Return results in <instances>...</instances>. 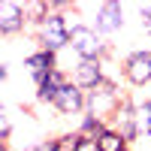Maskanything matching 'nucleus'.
I'll return each mask as SVG.
<instances>
[{
    "mask_svg": "<svg viewBox=\"0 0 151 151\" xmlns=\"http://www.w3.org/2000/svg\"><path fill=\"white\" fill-rule=\"evenodd\" d=\"M139 18H142V30L151 33V6H139Z\"/></svg>",
    "mask_w": 151,
    "mask_h": 151,
    "instance_id": "nucleus-19",
    "label": "nucleus"
},
{
    "mask_svg": "<svg viewBox=\"0 0 151 151\" xmlns=\"http://www.w3.org/2000/svg\"><path fill=\"white\" fill-rule=\"evenodd\" d=\"M9 139H12V121H9L6 109H3L0 112V145H9Z\"/></svg>",
    "mask_w": 151,
    "mask_h": 151,
    "instance_id": "nucleus-16",
    "label": "nucleus"
},
{
    "mask_svg": "<svg viewBox=\"0 0 151 151\" xmlns=\"http://www.w3.org/2000/svg\"><path fill=\"white\" fill-rule=\"evenodd\" d=\"M6 79H9V67L0 64V82H6Z\"/></svg>",
    "mask_w": 151,
    "mask_h": 151,
    "instance_id": "nucleus-20",
    "label": "nucleus"
},
{
    "mask_svg": "<svg viewBox=\"0 0 151 151\" xmlns=\"http://www.w3.org/2000/svg\"><path fill=\"white\" fill-rule=\"evenodd\" d=\"M70 30H73V21L64 12H52V15L45 18V24L40 30H36V42H40V48H45V52H55L60 55L64 48H70Z\"/></svg>",
    "mask_w": 151,
    "mask_h": 151,
    "instance_id": "nucleus-2",
    "label": "nucleus"
},
{
    "mask_svg": "<svg viewBox=\"0 0 151 151\" xmlns=\"http://www.w3.org/2000/svg\"><path fill=\"white\" fill-rule=\"evenodd\" d=\"M106 130H109L106 121H100V118H94V115H82V124H79V133H82V136H91V139H97V136L106 133Z\"/></svg>",
    "mask_w": 151,
    "mask_h": 151,
    "instance_id": "nucleus-14",
    "label": "nucleus"
},
{
    "mask_svg": "<svg viewBox=\"0 0 151 151\" xmlns=\"http://www.w3.org/2000/svg\"><path fill=\"white\" fill-rule=\"evenodd\" d=\"M67 82H70V73L58 67L55 73H48L45 79H40V82H36V100L52 106V103H55V97L60 94V88H64Z\"/></svg>",
    "mask_w": 151,
    "mask_h": 151,
    "instance_id": "nucleus-11",
    "label": "nucleus"
},
{
    "mask_svg": "<svg viewBox=\"0 0 151 151\" xmlns=\"http://www.w3.org/2000/svg\"><path fill=\"white\" fill-rule=\"evenodd\" d=\"M136 121H139V133L151 136V100H136Z\"/></svg>",
    "mask_w": 151,
    "mask_h": 151,
    "instance_id": "nucleus-15",
    "label": "nucleus"
},
{
    "mask_svg": "<svg viewBox=\"0 0 151 151\" xmlns=\"http://www.w3.org/2000/svg\"><path fill=\"white\" fill-rule=\"evenodd\" d=\"M60 115H85V106H88V91H82L79 85H76L73 79L60 88V94L55 97L52 103Z\"/></svg>",
    "mask_w": 151,
    "mask_h": 151,
    "instance_id": "nucleus-7",
    "label": "nucleus"
},
{
    "mask_svg": "<svg viewBox=\"0 0 151 151\" xmlns=\"http://www.w3.org/2000/svg\"><path fill=\"white\" fill-rule=\"evenodd\" d=\"M97 145H100V151H130V148H133L121 133H115L112 127H109L106 133H100V136H97Z\"/></svg>",
    "mask_w": 151,
    "mask_h": 151,
    "instance_id": "nucleus-13",
    "label": "nucleus"
},
{
    "mask_svg": "<svg viewBox=\"0 0 151 151\" xmlns=\"http://www.w3.org/2000/svg\"><path fill=\"white\" fill-rule=\"evenodd\" d=\"M70 79L79 85L82 91H94V88H100L103 82H109V76H106V60H76Z\"/></svg>",
    "mask_w": 151,
    "mask_h": 151,
    "instance_id": "nucleus-6",
    "label": "nucleus"
},
{
    "mask_svg": "<svg viewBox=\"0 0 151 151\" xmlns=\"http://www.w3.org/2000/svg\"><path fill=\"white\" fill-rule=\"evenodd\" d=\"M109 127L115 130V133H121L130 145L142 136V133H139V121H136V100H133V97H127V94H124L121 106L115 109V115L109 118Z\"/></svg>",
    "mask_w": 151,
    "mask_h": 151,
    "instance_id": "nucleus-5",
    "label": "nucleus"
},
{
    "mask_svg": "<svg viewBox=\"0 0 151 151\" xmlns=\"http://www.w3.org/2000/svg\"><path fill=\"white\" fill-rule=\"evenodd\" d=\"M121 100H124V94L118 91V85L109 79V82H103L100 88L88 91L85 115H94V118H100V121H106V124H109V118L115 115V109L121 106Z\"/></svg>",
    "mask_w": 151,
    "mask_h": 151,
    "instance_id": "nucleus-3",
    "label": "nucleus"
},
{
    "mask_svg": "<svg viewBox=\"0 0 151 151\" xmlns=\"http://www.w3.org/2000/svg\"><path fill=\"white\" fill-rule=\"evenodd\" d=\"M76 151H100V145H97V139H91V136H82Z\"/></svg>",
    "mask_w": 151,
    "mask_h": 151,
    "instance_id": "nucleus-18",
    "label": "nucleus"
},
{
    "mask_svg": "<svg viewBox=\"0 0 151 151\" xmlns=\"http://www.w3.org/2000/svg\"><path fill=\"white\" fill-rule=\"evenodd\" d=\"M27 151H60V145H58V136H55V139H42V142H36V145H30Z\"/></svg>",
    "mask_w": 151,
    "mask_h": 151,
    "instance_id": "nucleus-17",
    "label": "nucleus"
},
{
    "mask_svg": "<svg viewBox=\"0 0 151 151\" xmlns=\"http://www.w3.org/2000/svg\"><path fill=\"white\" fill-rule=\"evenodd\" d=\"M121 76L124 82L133 88H145L151 85V48H139V52H130L121 60Z\"/></svg>",
    "mask_w": 151,
    "mask_h": 151,
    "instance_id": "nucleus-4",
    "label": "nucleus"
},
{
    "mask_svg": "<svg viewBox=\"0 0 151 151\" xmlns=\"http://www.w3.org/2000/svg\"><path fill=\"white\" fill-rule=\"evenodd\" d=\"M24 12H27V27H36L40 30L42 24H45V18L52 15V3L48 0H30V3H24Z\"/></svg>",
    "mask_w": 151,
    "mask_h": 151,
    "instance_id": "nucleus-12",
    "label": "nucleus"
},
{
    "mask_svg": "<svg viewBox=\"0 0 151 151\" xmlns=\"http://www.w3.org/2000/svg\"><path fill=\"white\" fill-rule=\"evenodd\" d=\"M70 48L79 60H106L112 55V45L94 24H73L70 30Z\"/></svg>",
    "mask_w": 151,
    "mask_h": 151,
    "instance_id": "nucleus-1",
    "label": "nucleus"
},
{
    "mask_svg": "<svg viewBox=\"0 0 151 151\" xmlns=\"http://www.w3.org/2000/svg\"><path fill=\"white\" fill-rule=\"evenodd\" d=\"M24 27H27L24 3H18V0H3V3H0V33L3 36H15Z\"/></svg>",
    "mask_w": 151,
    "mask_h": 151,
    "instance_id": "nucleus-9",
    "label": "nucleus"
},
{
    "mask_svg": "<svg viewBox=\"0 0 151 151\" xmlns=\"http://www.w3.org/2000/svg\"><path fill=\"white\" fill-rule=\"evenodd\" d=\"M24 67H27V73H30V79H33V85L40 82V79H45L48 73H55L60 64H58V55L55 52H45V48H36V52H30L27 58H24Z\"/></svg>",
    "mask_w": 151,
    "mask_h": 151,
    "instance_id": "nucleus-10",
    "label": "nucleus"
},
{
    "mask_svg": "<svg viewBox=\"0 0 151 151\" xmlns=\"http://www.w3.org/2000/svg\"><path fill=\"white\" fill-rule=\"evenodd\" d=\"M94 27L103 33V36H112L115 30H121L124 27V6L115 3V0L100 3L97 12H94Z\"/></svg>",
    "mask_w": 151,
    "mask_h": 151,
    "instance_id": "nucleus-8",
    "label": "nucleus"
}]
</instances>
